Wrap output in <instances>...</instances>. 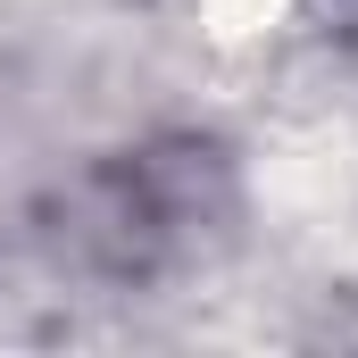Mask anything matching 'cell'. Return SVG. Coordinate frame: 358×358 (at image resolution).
<instances>
[{
  "label": "cell",
  "instance_id": "obj_1",
  "mask_svg": "<svg viewBox=\"0 0 358 358\" xmlns=\"http://www.w3.org/2000/svg\"><path fill=\"white\" fill-rule=\"evenodd\" d=\"M292 8H300V0H192V17H200V34H208L217 50H250V42H267Z\"/></svg>",
  "mask_w": 358,
  "mask_h": 358
}]
</instances>
